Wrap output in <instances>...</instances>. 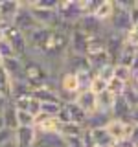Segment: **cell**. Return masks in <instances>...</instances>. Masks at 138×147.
<instances>
[{"mask_svg": "<svg viewBox=\"0 0 138 147\" xmlns=\"http://www.w3.org/2000/svg\"><path fill=\"white\" fill-rule=\"evenodd\" d=\"M129 140L133 142V145L138 147V125L133 127V131H131V134H129Z\"/></svg>", "mask_w": 138, "mask_h": 147, "instance_id": "cell-37", "label": "cell"}, {"mask_svg": "<svg viewBox=\"0 0 138 147\" xmlns=\"http://www.w3.org/2000/svg\"><path fill=\"white\" fill-rule=\"evenodd\" d=\"M0 57H2V61L4 59H9V57H17L15 52H13V48H11V44H9L4 37L0 39Z\"/></svg>", "mask_w": 138, "mask_h": 147, "instance_id": "cell-30", "label": "cell"}, {"mask_svg": "<svg viewBox=\"0 0 138 147\" xmlns=\"http://www.w3.org/2000/svg\"><path fill=\"white\" fill-rule=\"evenodd\" d=\"M55 119H57V123H72V119H70V112H68L66 105H63V109L57 112Z\"/></svg>", "mask_w": 138, "mask_h": 147, "instance_id": "cell-36", "label": "cell"}, {"mask_svg": "<svg viewBox=\"0 0 138 147\" xmlns=\"http://www.w3.org/2000/svg\"><path fill=\"white\" fill-rule=\"evenodd\" d=\"M125 44V37L123 35H118L114 31H105V48H107V53L110 57V61L116 64L120 53H122V48Z\"/></svg>", "mask_w": 138, "mask_h": 147, "instance_id": "cell-5", "label": "cell"}, {"mask_svg": "<svg viewBox=\"0 0 138 147\" xmlns=\"http://www.w3.org/2000/svg\"><path fill=\"white\" fill-rule=\"evenodd\" d=\"M94 76H98L99 79H103L105 83H109L114 79V63H110V64H105L103 68H99L98 72H94Z\"/></svg>", "mask_w": 138, "mask_h": 147, "instance_id": "cell-27", "label": "cell"}, {"mask_svg": "<svg viewBox=\"0 0 138 147\" xmlns=\"http://www.w3.org/2000/svg\"><path fill=\"white\" fill-rule=\"evenodd\" d=\"M114 77H116L118 81H122V83H125V85H129V81H131V77H133L131 66H125V64L116 63V64H114Z\"/></svg>", "mask_w": 138, "mask_h": 147, "instance_id": "cell-24", "label": "cell"}, {"mask_svg": "<svg viewBox=\"0 0 138 147\" xmlns=\"http://www.w3.org/2000/svg\"><path fill=\"white\" fill-rule=\"evenodd\" d=\"M4 39L11 44L13 52H15L17 57L26 59L28 57V39L22 31H18L13 24H9L6 30H4Z\"/></svg>", "mask_w": 138, "mask_h": 147, "instance_id": "cell-2", "label": "cell"}, {"mask_svg": "<svg viewBox=\"0 0 138 147\" xmlns=\"http://www.w3.org/2000/svg\"><path fill=\"white\" fill-rule=\"evenodd\" d=\"M26 110L31 114V116H35V118H37V116L41 114V101L37 99V98H33V96H31V99L28 101V107H26Z\"/></svg>", "mask_w": 138, "mask_h": 147, "instance_id": "cell-33", "label": "cell"}, {"mask_svg": "<svg viewBox=\"0 0 138 147\" xmlns=\"http://www.w3.org/2000/svg\"><path fill=\"white\" fill-rule=\"evenodd\" d=\"M125 88H127V85H125V83H122V81H118L116 77H114V79L107 85V90L114 96V98H118V96H123Z\"/></svg>", "mask_w": 138, "mask_h": 147, "instance_id": "cell-28", "label": "cell"}, {"mask_svg": "<svg viewBox=\"0 0 138 147\" xmlns=\"http://www.w3.org/2000/svg\"><path fill=\"white\" fill-rule=\"evenodd\" d=\"M33 98H37L41 103H63L57 96V90H37L33 92Z\"/></svg>", "mask_w": 138, "mask_h": 147, "instance_id": "cell-23", "label": "cell"}, {"mask_svg": "<svg viewBox=\"0 0 138 147\" xmlns=\"http://www.w3.org/2000/svg\"><path fill=\"white\" fill-rule=\"evenodd\" d=\"M33 147H66V144L59 132H48V134H37Z\"/></svg>", "mask_w": 138, "mask_h": 147, "instance_id": "cell-16", "label": "cell"}, {"mask_svg": "<svg viewBox=\"0 0 138 147\" xmlns=\"http://www.w3.org/2000/svg\"><path fill=\"white\" fill-rule=\"evenodd\" d=\"M2 119H4V127L9 131H17L18 129V121H17V107L13 103H9L2 112Z\"/></svg>", "mask_w": 138, "mask_h": 147, "instance_id": "cell-19", "label": "cell"}, {"mask_svg": "<svg viewBox=\"0 0 138 147\" xmlns=\"http://www.w3.org/2000/svg\"><path fill=\"white\" fill-rule=\"evenodd\" d=\"M11 90H13V79L9 77V74L0 66V96L7 98L11 101Z\"/></svg>", "mask_w": 138, "mask_h": 147, "instance_id": "cell-22", "label": "cell"}, {"mask_svg": "<svg viewBox=\"0 0 138 147\" xmlns=\"http://www.w3.org/2000/svg\"><path fill=\"white\" fill-rule=\"evenodd\" d=\"M4 129V119H2V114H0V131Z\"/></svg>", "mask_w": 138, "mask_h": 147, "instance_id": "cell-42", "label": "cell"}, {"mask_svg": "<svg viewBox=\"0 0 138 147\" xmlns=\"http://www.w3.org/2000/svg\"><path fill=\"white\" fill-rule=\"evenodd\" d=\"M89 39L90 37L76 26L74 31H72V35H70V50H68V52H72L76 55H85L87 48H89Z\"/></svg>", "mask_w": 138, "mask_h": 147, "instance_id": "cell-7", "label": "cell"}, {"mask_svg": "<svg viewBox=\"0 0 138 147\" xmlns=\"http://www.w3.org/2000/svg\"><path fill=\"white\" fill-rule=\"evenodd\" d=\"M90 92H94L96 96L98 94H101V92H105L107 90V83H105L103 79H99L98 76H94V79H92V83H90V88H89Z\"/></svg>", "mask_w": 138, "mask_h": 147, "instance_id": "cell-31", "label": "cell"}, {"mask_svg": "<svg viewBox=\"0 0 138 147\" xmlns=\"http://www.w3.org/2000/svg\"><path fill=\"white\" fill-rule=\"evenodd\" d=\"M112 119L110 112H105V110H96V112L89 114V119L85 123V129H101V127H107L109 121Z\"/></svg>", "mask_w": 138, "mask_h": 147, "instance_id": "cell-17", "label": "cell"}, {"mask_svg": "<svg viewBox=\"0 0 138 147\" xmlns=\"http://www.w3.org/2000/svg\"><path fill=\"white\" fill-rule=\"evenodd\" d=\"M131 110H133V107L123 99V96H118V98L114 99L112 109H110V116H112V119L129 121V118H131ZM129 123H131V121H129Z\"/></svg>", "mask_w": 138, "mask_h": 147, "instance_id": "cell-11", "label": "cell"}, {"mask_svg": "<svg viewBox=\"0 0 138 147\" xmlns=\"http://www.w3.org/2000/svg\"><path fill=\"white\" fill-rule=\"evenodd\" d=\"M13 26L17 28L18 31H22V33H30L31 30H35L37 26V22H35V18L33 15H31V11H30V7L26 6V2L22 0V7H20V11L17 13V17H15V20H13Z\"/></svg>", "mask_w": 138, "mask_h": 147, "instance_id": "cell-3", "label": "cell"}, {"mask_svg": "<svg viewBox=\"0 0 138 147\" xmlns=\"http://www.w3.org/2000/svg\"><path fill=\"white\" fill-rule=\"evenodd\" d=\"M131 9H125V7H120L116 2H114V15L112 18L107 22V30L109 31H114L118 35H123L125 37L129 33V30L133 28V22H131Z\"/></svg>", "mask_w": 138, "mask_h": 147, "instance_id": "cell-1", "label": "cell"}, {"mask_svg": "<svg viewBox=\"0 0 138 147\" xmlns=\"http://www.w3.org/2000/svg\"><path fill=\"white\" fill-rule=\"evenodd\" d=\"M81 31H85L89 37H94V35H105L107 31V24H103L101 20H98L92 13L85 15L83 18H79V22L76 24Z\"/></svg>", "mask_w": 138, "mask_h": 147, "instance_id": "cell-4", "label": "cell"}, {"mask_svg": "<svg viewBox=\"0 0 138 147\" xmlns=\"http://www.w3.org/2000/svg\"><path fill=\"white\" fill-rule=\"evenodd\" d=\"M0 64H2V57H0Z\"/></svg>", "mask_w": 138, "mask_h": 147, "instance_id": "cell-43", "label": "cell"}, {"mask_svg": "<svg viewBox=\"0 0 138 147\" xmlns=\"http://www.w3.org/2000/svg\"><path fill=\"white\" fill-rule=\"evenodd\" d=\"M125 42H129L131 46L138 48V24H135L131 30H129V33L125 35Z\"/></svg>", "mask_w": 138, "mask_h": 147, "instance_id": "cell-34", "label": "cell"}, {"mask_svg": "<svg viewBox=\"0 0 138 147\" xmlns=\"http://www.w3.org/2000/svg\"><path fill=\"white\" fill-rule=\"evenodd\" d=\"M76 103L79 105L87 114H92V112L98 110V98H96V94H94V92H90V90L79 92L77 98H76Z\"/></svg>", "mask_w": 138, "mask_h": 147, "instance_id": "cell-13", "label": "cell"}, {"mask_svg": "<svg viewBox=\"0 0 138 147\" xmlns=\"http://www.w3.org/2000/svg\"><path fill=\"white\" fill-rule=\"evenodd\" d=\"M0 66L9 74V77H11L13 81L24 79V59H20V57H9V59H4Z\"/></svg>", "mask_w": 138, "mask_h": 147, "instance_id": "cell-8", "label": "cell"}, {"mask_svg": "<svg viewBox=\"0 0 138 147\" xmlns=\"http://www.w3.org/2000/svg\"><path fill=\"white\" fill-rule=\"evenodd\" d=\"M64 103H41V112L46 116H57V112L63 109Z\"/></svg>", "mask_w": 138, "mask_h": 147, "instance_id": "cell-29", "label": "cell"}, {"mask_svg": "<svg viewBox=\"0 0 138 147\" xmlns=\"http://www.w3.org/2000/svg\"><path fill=\"white\" fill-rule=\"evenodd\" d=\"M37 142L35 127H18L15 131V145L17 147H33Z\"/></svg>", "mask_w": 138, "mask_h": 147, "instance_id": "cell-10", "label": "cell"}, {"mask_svg": "<svg viewBox=\"0 0 138 147\" xmlns=\"http://www.w3.org/2000/svg\"><path fill=\"white\" fill-rule=\"evenodd\" d=\"M64 105H66L68 112H70V119H72V123L85 127L87 119H89V114H87L85 110H83V109L79 107V105L76 103V101H70V103H64Z\"/></svg>", "mask_w": 138, "mask_h": 147, "instance_id": "cell-18", "label": "cell"}, {"mask_svg": "<svg viewBox=\"0 0 138 147\" xmlns=\"http://www.w3.org/2000/svg\"><path fill=\"white\" fill-rule=\"evenodd\" d=\"M0 147H17V145H15V140H13V142H9L6 145H0Z\"/></svg>", "mask_w": 138, "mask_h": 147, "instance_id": "cell-41", "label": "cell"}, {"mask_svg": "<svg viewBox=\"0 0 138 147\" xmlns=\"http://www.w3.org/2000/svg\"><path fill=\"white\" fill-rule=\"evenodd\" d=\"M13 140H15V131H9V129L4 127L2 131H0V145H6Z\"/></svg>", "mask_w": 138, "mask_h": 147, "instance_id": "cell-35", "label": "cell"}, {"mask_svg": "<svg viewBox=\"0 0 138 147\" xmlns=\"http://www.w3.org/2000/svg\"><path fill=\"white\" fill-rule=\"evenodd\" d=\"M57 132L64 136H83L85 134V127L76 125V123H57Z\"/></svg>", "mask_w": 138, "mask_h": 147, "instance_id": "cell-20", "label": "cell"}, {"mask_svg": "<svg viewBox=\"0 0 138 147\" xmlns=\"http://www.w3.org/2000/svg\"><path fill=\"white\" fill-rule=\"evenodd\" d=\"M136 55H138V48H135V46H131L129 42H125V44H123V48H122V53H120V57H118V61H116V63L125 64V66H131Z\"/></svg>", "mask_w": 138, "mask_h": 147, "instance_id": "cell-21", "label": "cell"}, {"mask_svg": "<svg viewBox=\"0 0 138 147\" xmlns=\"http://www.w3.org/2000/svg\"><path fill=\"white\" fill-rule=\"evenodd\" d=\"M136 4H138V0H136Z\"/></svg>", "mask_w": 138, "mask_h": 147, "instance_id": "cell-44", "label": "cell"}, {"mask_svg": "<svg viewBox=\"0 0 138 147\" xmlns=\"http://www.w3.org/2000/svg\"><path fill=\"white\" fill-rule=\"evenodd\" d=\"M133 123H129V121H120V119H110L109 121V125L105 127L109 131V134L112 136V140L114 142H118V140H123V138H129V134H131V131H133Z\"/></svg>", "mask_w": 138, "mask_h": 147, "instance_id": "cell-9", "label": "cell"}, {"mask_svg": "<svg viewBox=\"0 0 138 147\" xmlns=\"http://www.w3.org/2000/svg\"><path fill=\"white\" fill-rule=\"evenodd\" d=\"M17 121H18V127H33L35 125V116H31L28 110H18L17 109Z\"/></svg>", "mask_w": 138, "mask_h": 147, "instance_id": "cell-26", "label": "cell"}, {"mask_svg": "<svg viewBox=\"0 0 138 147\" xmlns=\"http://www.w3.org/2000/svg\"><path fill=\"white\" fill-rule=\"evenodd\" d=\"M96 98H98V109L99 110H105V112H110V109H112L114 99H116V98H114L109 90L101 92V94H98Z\"/></svg>", "mask_w": 138, "mask_h": 147, "instance_id": "cell-25", "label": "cell"}, {"mask_svg": "<svg viewBox=\"0 0 138 147\" xmlns=\"http://www.w3.org/2000/svg\"><path fill=\"white\" fill-rule=\"evenodd\" d=\"M129 121H131L133 125H138V107H133V110H131V118H129Z\"/></svg>", "mask_w": 138, "mask_h": 147, "instance_id": "cell-39", "label": "cell"}, {"mask_svg": "<svg viewBox=\"0 0 138 147\" xmlns=\"http://www.w3.org/2000/svg\"><path fill=\"white\" fill-rule=\"evenodd\" d=\"M90 132V140H92V147H112L114 140L109 134V131L105 127L101 129H89Z\"/></svg>", "mask_w": 138, "mask_h": 147, "instance_id": "cell-14", "label": "cell"}, {"mask_svg": "<svg viewBox=\"0 0 138 147\" xmlns=\"http://www.w3.org/2000/svg\"><path fill=\"white\" fill-rule=\"evenodd\" d=\"M92 15L98 18V20H101L103 24H107L114 15V0H99L96 9L92 11Z\"/></svg>", "mask_w": 138, "mask_h": 147, "instance_id": "cell-15", "label": "cell"}, {"mask_svg": "<svg viewBox=\"0 0 138 147\" xmlns=\"http://www.w3.org/2000/svg\"><path fill=\"white\" fill-rule=\"evenodd\" d=\"M123 99H125L131 107H138V92H135L129 85H127L125 92H123Z\"/></svg>", "mask_w": 138, "mask_h": 147, "instance_id": "cell-32", "label": "cell"}, {"mask_svg": "<svg viewBox=\"0 0 138 147\" xmlns=\"http://www.w3.org/2000/svg\"><path fill=\"white\" fill-rule=\"evenodd\" d=\"M129 86H131L135 92H138V70L133 72V77H131V81H129Z\"/></svg>", "mask_w": 138, "mask_h": 147, "instance_id": "cell-38", "label": "cell"}, {"mask_svg": "<svg viewBox=\"0 0 138 147\" xmlns=\"http://www.w3.org/2000/svg\"><path fill=\"white\" fill-rule=\"evenodd\" d=\"M35 131L37 134H48V132H57V119L53 116H46L41 112L35 118Z\"/></svg>", "mask_w": 138, "mask_h": 147, "instance_id": "cell-12", "label": "cell"}, {"mask_svg": "<svg viewBox=\"0 0 138 147\" xmlns=\"http://www.w3.org/2000/svg\"><path fill=\"white\" fill-rule=\"evenodd\" d=\"M20 7H22V0H0V22L13 24Z\"/></svg>", "mask_w": 138, "mask_h": 147, "instance_id": "cell-6", "label": "cell"}, {"mask_svg": "<svg viewBox=\"0 0 138 147\" xmlns=\"http://www.w3.org/2000/svg\"><path fill=\"white\" fill-rule=\"evenodd\" d=\"M9 103H11V101H9L7 98H4V96H0V114L4 112V109H6Z\"/></svg>", "mask_w": 138, "mask_h": 147, "instance_id": "cell-40", "label": "cell"}]
</instances>
